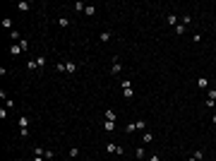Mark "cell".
<instances>
[{"mask_svg": "<svg viewBox=\"0 0 216 161\" xmlns=\"http://www.w3.org/2000/svg\"><path fill=\"white\" fill-rule=\"evenodd\" d=\"M120 87H123V96L125 99H132V96H135V92H132V82H130V79H123V82H120Z\"/></svg>", "mask_w": 216, "mask_h": 161, "instance_id": "cell-1", "label": "cell"}, {"mask_svg": "<svg viewBox=\"0 0 216 161\" xmlns=\"http://www.w3.org/2000/svg\"><path fill=\"white\" fill-rule=\"evenodd\" d=\"M106 149H108L111 154H120V156H123V154H125V149H123V147H118V144H113V142H111V144H108Z\"/></svg>", "mask_w": 216, "mask_h": 161, "instance_id": "cell-2", "label": "cell"}, {"mask_svg": "<svg viewBox=\"0 0 216 161\" xmlns=\"http://www.w3.org/2000/svg\"><path fill=\"white\" fill-rule=\"evenodd\" d=\"M120 70H123V65H120V60L115 58V60H113V65H111V75H115V77H118V75H120Z\"/></svg>", "mask_w": 216, "mask_h": 161, "instance_id": "cell-3", "label": "cell"}, {"mask_svg": "<svg viewBox=\"0 0 216 161\" xmlns=\"http://www.w3.org/2000/svg\"><path fill=\"white\" fill-rule=\"evenodd\" d=\"M65 72H67V75H75V72H77V63L67 60V63H65Z\"/></svg>", "mask_w": 216, "mask_h": 161, "instance_id": "cell-4", "label": "cell"}, {"mask_svg": "<svg viewBox=\"0 0 216 161\" xmlns=\"http://www.w3.org/2000/svg\"><path fill=\"white\" fill-rule=\"evenodd\" d=\"M197 87H199V89H207V87H209V79H207L204 75H202V77H197Z\"/></svg>", "mask_w": 216, "mask_h": 161, "instance_id": "cell-5", "label": "cell"}, {"mask_svg": "<svg viewBox=\"0 0 216 161\" xmlns=\"http://www.w3.org/2000/svg\"><path fill=\"white\" fill-rule=\"evenodd\" d=\"M22 51H24V48H22L19 43H15V46H10V55H19Z\"/></svg>", "mask_w": 216, "mask_h": 161, "instance_id": "cell-6", "label": "cell"}, {"mask_svg": "<svg viewBox=\"0 0 216 161\" xmlns=\"http://www.w3.org/2000/svg\"><path fill=\"white\" fill-rule=\"evenodd\" d=\"M135 156H137L139 161H142V159H147V152H144V147H137V149H135Z\"/></svg>", "mask_w": 216, "mask_h": 161, "instance_id": "cell-7", "label": "cell"}, {"mask_svg": "<svg viewBox=\"0 0 216 161\" xmlns=\"http://www.w3.org/2000/svg\"><path fill=\"white\" fill-rule=\"evenodd\" d=\"M111 36H113V34L106 29V32H101V36H98V39H101V43H108V41H111Z\"/></svg>", "mask_w": 216, "mask_h": 161, "instance_id": "cell-8", "label": "cell"}, {"mask_svg": "<svg viewBox=\"0 0 216 161\" xmlns=\"http://www.w3.org/2000/svg\"><path fill=\"white\" fill-rule=\"evenodd\" d=\"M103 130H106V132H113V130H115V123H113V120H103Z\"/></svg>", "mask_w": 216, "mask_h": 161, "instance_id": "cell-9", "label": "cell"}, {"mask_svg": "<svg viewBox=\"0 0 216 161\" xmlns=\"http://www.w3.org/2000/svg\"><path fill=\"white\" fill-rule=\"evenodd\" d=\"M103 118H106V120H113V123H115V118H118V116H115V111H113V108H108Z\"/></svg>", "mask_w": 216, "mask_h": 161, "instance_id": "cell-10", "label": "cell"}, {"mask_svg": "<svg viewBox=\"0 0 216 161\" xmlns=\"http://www.w3.org/2000/svg\"><path fill=\"white\" fill-rule=\"evenodd\" d=\"M84 15H87V17H94V15H96V7H94V5H87V7H84Z\"/></svg>", "mask_w": 216, "mask_h": 161, "instance_id": "cell-11", "label": "cell"}, {"mask_svg": "<svg viewBox=\"0 0 216 161\" xmlns=\"http://www.w3.org/2000/svg\"><path fill=\"white\" fill-rule=\"evenodd\" d=\"M17 10H22V12H27V10H31V5L27 2V0H22V2L17 5Z\"/></svg>", "mask_w": 216, "mask_h": 161, "instance_id": "cell-12", "label": "cell"}, {"mask_svg": "<svg viewBox=\"0 0 216 161\" xmlns=\"http://www.w3.org/2000/svg\"><path fill=\"white\" fill-rule=\"evenodd\" d=\"M166 19H168V24H171V27H178V17H175V15H168Z\"/></svg>", "mask_w": 216, "mask_h": 161, "instance_id": "cell-13", "label": "cell"}, {"mask_svg": "<svg viewBox=\"0 0 216 161\" xmlns=\"http://www.w3.org/2000/svg\"><path fill=\"white\" fill-rule=\"evenodd\" d=\"M151 139H154V135H151V132H144V135H142V142H147V144H149Z\"/></svg>", "mask_w": 216, "mask_h": 161, "instance_id": "cell-14", "label": "cell"}, {"mask_svg": "<svg viewBox=\"0 0 216 161\" xmlns=\"http://www.w3.org/2000/svg\"><path fill=\"white\" fill-rule=\"evenodd\" d=\"M135 130H137V123H127L125 125V132H135Z\"/></svg>", "mask_w": 216, "mask_h": 161, "instance_id": "cell-15", "label": "cell"}, {"mask_svg": "<svg viewBox=\"0 0 216 161\" xmlns=\"http://www.w3.org/2000/svg\"><path fill=\"white\" fill-rule=\"evenodd\" d=\"M36 67H38V65H36V58H34V60H27V70H36Z\"/></svg>", "mask_w": 216, "mask_h": 161, "instance_id": "cell-16", "label": "cell"}, {"mask_svg": "<svg viewBox=\"0 0 216 161\" xmlns=\"http://www.w3.org/2000/svg\"><path fill=\"white\" fill-rule=\"evenodd\" d=\"M84 7H87V5H82V2H75V5H72V10H77V12H84Z\"/></svg>", "mask_w": 216, "mask_h": 161, "instance_id": "cell-17", "label": "cell"}, {"mask_svg": "<svg viewBox=\"0 0 216 161\" xmlns=\"http://www.w3.org/2000/svg\"><path fill=\"white\" fill-rule=\"evenodd\" d=\"M192 156H194V159H197V161H202V159H204V152H202V149H197V152H194Z\"/></svg>", "mask_w": 216, "mask_h": 161, "instance_id": "cell-18", "label": "cell"}, {"mask_svg": "<svg viewBox=\"0 0 216 161\" xmlns=\"http://www.w3.org/2000/svg\"><path fill=\"white\" fill-rule=\"evenodd\" d=\"M173 29H175L178 36H183V34H185V27H183V24H178V27H173Z\"/></svg>", "mask_w": 216, "mask_h": 161, "instance_id": "cell-19", "label": "cell"}, {"mask_svg": "<svg viewBox=\"0 0 216 161\" xmlns=\"http://www.w3.org/2000/svg\"><path fill=\"white\" fill-rule=\"evenodd\" d=\"M36 65L43 67V65H46V58H43V55H36Z\"/></svg>", "mask_w": 216, "mask_h": 161, "instance_id": "cell-20", "label": "cell"}, {"mask_svg": "<svg viewBox=\"0 0 216 161\" xmlns=\"http://www.w3.org/2000/svg\"><path fill=\"white\" fill-rule=\"evenodd\" d=\"M70 156H72V159H77V156H79V149H77V147H72V149H70Z\"/></svg>", "mask_w": 216, "mask_h": 161, "instance_id": "cell-21", "label": "cell"}, {"mask_svg": "<svg viewBox=\"0 0 216 161\" xmlns=\"http://www.w3.org/2000/svg\"><path fill=\"white\" fill-rule=\"evenodd\" d=\"M58 24H60V27H67V24H70V19H67V17H60V19H58Z\"/></svg>", "mask_w": 216, "mask_h": 161, "instance_id": "cell-22", "label": "cell"}, {"mask_svg": "<svg viewBox=\"0 0 216 161\" xmlns=\"http://www.w3.org/2000/svg\"><path fill=\"white\" fill-rule=\"evenodd\" d=\"M2 27H7V29H10V27H12V19H10V17H5V19H2Z\"/></svg>", "mask_w": 216, "mask_h": 161, "instance_id": "cell-23", "label": "cell"}, {"mask_svg": "<svg viewBox=\"0 0 216 161\" xmlns=\"http://www.w3.org/2000/svg\"><path fill=\"white\" fill-rule=\"evenodd\" d=\"M19 46H22L24 51H29V41H27V39H22V41H19Z\"/></svg>", "mask_w": 216, "mask_h": 161, "instance_id": "cell-24", "label": "cell"}, {"mask_svg": "<svg viewBox=\"0 0 216 161\" xmlns=\"http://www.w3.org/2000/svg\"><path fill=\"white\" fill-rule=\"evenodd\" d=\"M207 99H211V101H216V89H209V96Z\"/></svg>", "mask_w": 216, "mask_h": 161, "instance_id": "cell-25", "label": "cell"}, {"mask_svg": "<svg viewBox=\"0 0 216 161\" xmlns=\"http://www.w3.org/2000/svg\"><path fill=\"white\" fill-rule=\"evenodd\" d=\"M147 161H158V154H149V156H147Z\"/></svg>", "mask_w": 216, "mask_h": 161, "instance_id": "cell-26", "label": "cell"}, {"mask_svg": "<svg viewBox=\"0 0 216 161\" xmlns=\"http://www.w3.org/2000/svg\"><path fill=\"white\" fill-rule=\"evenodd\" d=\"M31 161H43V156H34V159H31Z\"/></svg>", "mask_w": 216, "mask_h": 161, "instance_id": "cell-27", "label": "cell"}, {"mask_svg": "<svg viewBox=\"0 0 216 161\" xmlns=\"http://www.w3.org/2000/svg\"><path fill=\"white\" fill-rule=\"evenodd\" d=\"M211 123H216V113H214V116H211Z\"/></svg>", "mask_w": 216, "mask_h": 161, "instance_id": "cell-28", "label": "cell"}, {"mask_svg": "<svg viewBox=\"0 0 216 161\" xmlns=\"http://www.w3.org/2000/svg\"><path fill=\"white\" fill-rule=\"evenodd\" d=\"M187 161H197V159H194V156H190V159H187Z\"/></svg>", "mask_w": 216, "mask_h": 161, "instance_id": "cell-29", "label": "cell"}]
</instances>
